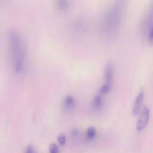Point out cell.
Wrapping results in <instances>:
<instances>
[{
	"label": "cell",
	"instance_id": "cell-1",
	"mask_svg": "<svg viewBox=\"0 0 153 153\" xmlns=\"http://www.w3.org/2000/svg\"><path fill=\"white\" fill-rule=\"evenodd\" d=\"M125 2H114L106 10L102 20L103 30L106 33L113 34L119 29L125 10Z\"/></svg>",
	"mask_w": 153,
	"mask_h": 153
},
{
	"label": "cell",
	"instance_id": "cell-2",
	"mask_svg": "<svg viewBox=\"0 0 153 153\" xmlns=\"http://www.w3.org/2000/svg\"><path fill=\"white\" fill-rule=\"evenodd\" d=\"M8 36L13 68L16 73H20L22 71L24 66L25 47L20 36L16 30H11Z\"/></svg>",
	"mask_w": 153,
	"mask_h": 153
},
{
	"label": "cell",
	"instance_id": "cell-3",
	"mask_svg": "<svg viewBox=\"0 0 153 153\" xmlns=\"http://www.w3.org/2000/svg\"><path fill=\"white\" fill-rule=\"evenodd\" d=\"M136 123V130L137 131L142 130L148 124L150 117V110L147 106H144L139 114Z\"/></svg>",
	"mask_w": 153,
	"mask_h": 153
},
{
	"label": "cell",
	"instance_id": "cell-4",
	"mask_svg": "<svg viewBox=\"0 0 153 153\" xmlns=\"http://www.w3.org/2000/svg\"><path fill=\"white\" fill-rule=\"evenodd\" d=\"M145 98V93L143 90H140L135 97L132 108V114L134 116H137L142 109L143 100Z\"/></svg>",
	"mask_w": 153,
	"mask_h": 153
},
{
	"label": "cell",
	"instance_id": "cell-5",
	"mask_svg": "<svg viewBox=\"0 0 153 153\" xmlns=\"http://www.w3.org/2000/svg\"><path fill=\"white\" fill-rule=\"evenodd\" d=\"M114 77V65L111 62L108 63L104 69V78L105 83L112 87Z\"/></svg>",
	"mask_w": 153,
	"mask_h": 153
},
{
	"label": "cell",
	"instance_id": "cell-6",
	"mask_svg": "<svg viewBox=\"0 0 153 153\" xmlns=\"http://www.w3.org/2000/svg\"><path fill=\"white\" fill-rule=\"evenodd\" d=\"M142 25L144 32H146L149 27L153 25V2L148 12V14L143 19Z\"/></svg>",
	"mask_w": 153,
	"mask_h": 153
},
{
	"label": "cell",
	"instance_id": "cell-7",
	"mask_svg": "<svg viewBox=\"0 0 153 153\" xmlns=\"http://www.w3.org/2000/svg\"><path fill=\"white\" fill-rule=\"evenodd\" d=\"M75 105V98L72 96L69 95L65 98L63 101V106L65 109L68 110L72 109V108H74Z\"/></svg>",
	"mask_w": 153,
	"mask_h": 153
},
{
	"label": "cell",
	"instance_id": "cell-8",
	"mask_svg": "<svg viewBox=\"0 0 153 153\" xmlns=\"http://www.w3.org/2000/svg\"><path fill=\"white\" fill-rule=\"evenodd\" d=\"M103 106V99L102 95L100 94H97L94 97L93 101V106L96 109H100Z\"/></svg>",
	"mask_w": 153,
	"mask_h": 153
},
{
	"label": "cell",
	"instance_id": "cell-9",
	"mask_svg": "<svg viewBox=\"0 0 153 153\" xmlns=\"http://www.w3.org/2000/svg\"><path fill=\"white\" fill-rule=\"evenodd\" d=\"M111 86L105 83L100 87L99 94H100L102 96L106 94L107 93H108L109 92V91L111 90Z\"/></svg>",
	"mask_w": 153,
	"mask_h": 153
},
{
	"label": "cell",
	"instance_id": "cell-10",
	"mask_svg": "<svg viewBox=\"0 0 153 153\" xmlns=\"http://www.w3.org/2000/svg\"><path fill=\"white\" fill-rule=\"evenodd\" d=\"M148 41L149 44L153 45V25L151 26L146 31Z\"/></svg>",
	"mask_w": 153,
	"mask_h": 153
},
{
	"label": "cell",
	"instance_id": "cell-11",
	"mask_svg": "<svg viewBox=\"0 0 153 153\" xmlns=\"http://www.w3.org/2000/svg\"><path fill=\"white\" fill-rule=\"evenodd\" d=\"M96 134V130L94 127H89L87 130V136L88 139H93Z\"/></svg>",
	"mask_w": 153,
	"mask_h": 153
},
{
	"label": "cell",
	"instance_id": "cell-12",
	"mask_svg": "<svg viewBox=\"0 0 153 153\" xmlns=\"http://www.w3.org/2000/svg\"><path fill=\"white\" fill-rule=\"evenodd\" d=\"M57 6L59 8L61 9L62 10H64L67 8L68 7V1L66 0H60L57 2Z\"/></svg>",
	"mask_w": 153,
	"mask_h": 153
},
{
	"label": "cell",
	"instance_id": "cell-13",
	"mask_svg": "<svg viewBox=\"0 0 153 153\" xmlns=\"http://www.w3.org/2000/svg\"><path fill=\"white\" fill-rule=\"evenodd\" d=\"M57 140H58L59 143L61 145H65V142H66V136H65V135L62 134V133L59 134V136L57 137Z\"/></svg>",
	"mask_w": 153,
	"mask_h": 153
},
{
	"label": "cell",
	"instance_id": "cell-14",
	"mask_svg": "<svg viewBox=\"0 0 153 153\" xmlns=\"http://www.w3.org/2000/svg\"><path fill=\"white\" fill-rule=\"evenodd\" d=\"M50 153H59V149L56 144H51L50 146Z\"/></svg>",
	"mask_w": 153,
	"mask_h": 153
},
{
	"label": "cell",
	"instance_id": "cell-15",
	"mask_svg": "<svg viewBox=\"0 0 153 153\" xmlns=\"http://www.w3.org/2000/svg\"><path fill=\"white\" fill-rule=\"evenodd\" d=\"M25 153H35V152L32 146H29L27 147Z\"/></svg>",
	"mask_w": 153,
	"mask_h": 153
}]
</instances>
